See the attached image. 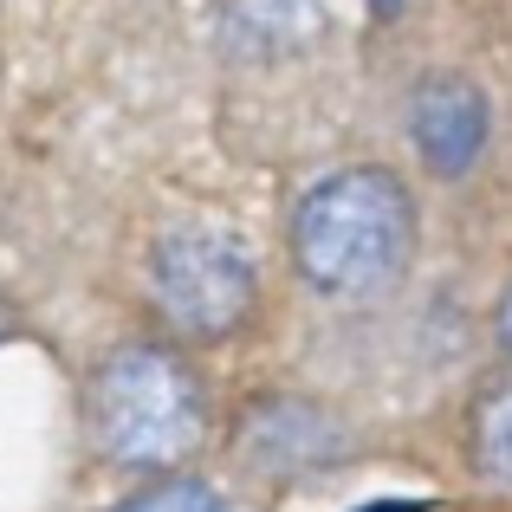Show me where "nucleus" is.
Masks as SVG:
<instances>
[{"label":"nucleus","mask_w":512,"mask_h":512,"mask_svg":"<svg viewBox=\"0 0 512 512\" xmlns=\"http://www.w3.org/2000/svg\"><path fill=\"white\" fill-rule=\"evenodd\" d=\"M299 273L331 299H363L402 279L415 253V201L383 169H344L318 182L292 214Z\"/></svg>","instance_id":"nucleus-1"},{"label":"nucleus","mask_w":512,"mask_h":512,"mask_svg":"<svg viewBox=\"0 0 512 512\" xmlns=\"http://www.w3.org/2000/svg\"><path fill=\"white\" fill-rule=\"evenodd\" d=\"M91 428L117 467H169L201 435V389L169 350L124 344L91 376Z\"/></svg>","instance_id":"nucleus-2"},{"label":"nucleus","mask_w":512,"mask_h":512,"mask_svg":"<svg viewBox=\"0 0 512 512\" xmlns=\"http://www.w3.org/2000/svg\"><path fill=\"white\" fill-rule=\"evenodd\" d=\"M150 286H156V305H163L182 331L221 338V331H234L240 318L253 312V253H247L240 234H227V227H214V221L169 227V234L156 240Z\"/></svg>","instance_id":"nucleus-3"},{"label":"nucleus","mask_w":512,"mask_h":512,"mask_svg":"<svg viewBox=\"0 0 512 512\" xmlns=\"http://www.w3.org/2000/svg\"><path fill=\"white\" fill-rule=\"evenodd\" d=\"M409 130H415V150H422L428 169L461 175L487 150V98H480L467 78H428V85L415 91Z\"/></svg>","instance_id":"nucleus-4"},{"label":"nucleus","mask_w":512,"mask_h":512,"mask_svg":"<svg viewBox=\"0 0 512 512\" xmlns=\"http://www.w3.org/2000/svg\"><path fill=\"white\" fill-rule=\"evenodd\" d=\"M260 422L279 428V448H253V454H260L266 467H279V474H286V467H312V461H325V454L338 448V435L325 428L318 409H266Z\"/></svg>","instance_id":"nucleus-5"},{"label":"nucleus","mask_w":512,"mask_h":512,"mask_svg":"<svg viewBox=\"0 0 512 512\" xmlns=\"http://www.w3.org/2000/svg\"><path fill=\"white\" fill-rule=\"evenodd\" d=\"M480 467H487V480H500V487H512V389H500V396L487 402V415H480Z\"/></svg>","instance_id":"nucleus-6"},{"label":"nucleus","mask_w":512,"mask_h":512,"mask_svg":"<svg viewBox=\"0 0 512 512\" xmlns=\"http://www.w3.org/2000/svg\"><path fill=\"white\" fill-rule=\"evenodd\" d=\"M124 512H221V500H214L201 480H163V487L137 493Z\"/></svg>","instance_id":"nucleus-7"},{"label":"nucleus","mask_w":512,"mask_h":512,"mask_svg":"<svg viewBox=\"0 0 512 512\" xmlns=\"http://www.w3.org/2000/svg\"><path fill=\"white\" fill-rule=\"evenodd\" d=\"M500 331H506V344H512V292H506V312H500Z\"/></svg>","instance_id":"nucleus-8"},{"label":"nucleus","mask_w":512,"mask_h":512,"mask_svg":"<svg viewBox=\"0 0 512 512\" xmlns=\"http://www.w3.org/2000/svg\"><path fill=\"white\" fill-rule=\"evenodd\" d=\"M370 512H422V506H396V500H389V506H370Z\"/></svg>","instance_id":"nucleus-9"},{"label":"nucleus","mask_w":512,"mask_h":512,"mask_svg":"<svg viewBox=\"0 0 512 512\" xmlns=\"http://www.w3.org/2000/svg\"><path fill=\"white\" fill-rule=\"evenodd\" d=\"M370 7H376V13H396V7H402V0H370Z\"/></svg>","instance_id":"nucleus-10"}]
</instances>
